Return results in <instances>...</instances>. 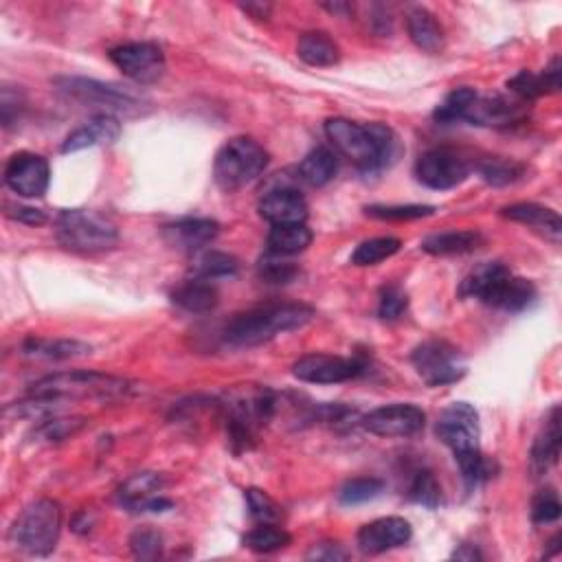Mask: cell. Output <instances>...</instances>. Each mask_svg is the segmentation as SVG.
Returning <instances> with one entry per match:
<instances>
[{
    "instance_id": "cell-1",
    "label": "cell",
    "mask_w": 562,
    "mask_h": 562,
    "mask_svg": "<svg viewBox=\"0 0 562 562\" xmlns=\"http://www.w3.org/2000/svg\"><path fill=\"white\" fill-rule=\"evenodd\" d=\"M325 134L345 159H350L361 172H378L396 156V134L382 123H356L343 117L325 121Z\"/></svg>"
},
{
    "instance_id": "cell-2",
    "label": "cell",
    "mask_w": 562,
    "mask_h": 562,
    "mask_svg": "<svg viewBox=\"0 0 562 562\" xmlns=\"http://www.w3.org/2000/svg\"><path fill=\"white\" fill-rule=\"evenodd\" d=\"M437 437L451 448L462 477L470 488L479 486L483 479H488L490 466L481 453V426L479 413L468 402H453L446 407L437 420Z\"/></svg>"
},
{
    "instance_id": "cell-3",
    "label": "cell",
    "mask_w": 562,
    "mask_h": 562,
    "mask_svg": "<svg viewBox=\"0 0 562 562\" xmlns=\"http://www.w3.org/2000/svg\"><path fill=\"white\" fill-rule=\"evenodd\" d=\"M314 319V308L306 303H271L238 314L224 328V343L231 347H255L273 341L275 336L299 330Z\"/></svg>"
},
{
    "instance_id": "cell-4",
    "label": "cell",
    "mask_w": 562,
    "mask_h": 562,
    "mask_svg": "<svg viewBox=\"0 0 562 562\" xmlns=\"http://www.w3.org/2000/svg\"><path fill=\"white\" fill-rule=\"evenodd\" d=\"M55 88L71 101L82 106L97 108V115L112 117H139L150 108V99L128 86L86 80V77H60L55 80Z\"/></svg>"
},
{
    "instance_id": "cell-5",
    "label": "cell",
    "mask_w": 562,
    "mask_h": 562,
    "mask_svg": "<svg viewBox=\"0 0 562 562\" xmlns=\"http://www.w3.org/2000/svg\"><path fill=\"white\" fill-rule=\"evenodd\" d=\"M132 387L134 385L126 378L75 369V372H60V374L40 378L38 382H33L29 393L60 398L64 402L84 400V398L119 400V398H126L128 393H132Z\"/></svg>"
},
{
    "instance_id": "cell-6",
    "label": "cell",
    "mask_w": 562,
    "mask_h": 562,
    "mask_svg": "<svg viewBox=\"0 0 562 562\" xmlns=\"http://www.w3.org/2000/svg\"><path fill=\"white\" fill-rule=\"evenodd\" d=\"M55 235L64 249L75 253H101L115 249L119 231L115 222L97 211L69 209L62 211L55 222Z\"/></svg>"
},
{
    "instance_id": "cell-7",
    "label": "cell",
    "mask_w": 562,
    "mask_h": 562,
    "mask_svg": "<svg viewBox=\"0 0 562 562\" xmlns=\"http://www.w3.org/2000/svg\"><path fill=\"white\" fill-rule=\"evenodd\" d=\"M268 165V152L251 137H235L216 154L213 178L222 191H238L257 181Z\"/></svg>"
},
{
    "instance_id": "cell-8",
    "label": "cell",
    "mask_w": 562,
    "mask_h": 562,
    "mask_svg": "<svg viewBox=\"0 0 562 562\" xmlns=\"http://www.w3.org/2000/svg\"><path fill=\"white\" fill-rule=\"evenodd\" d=\"M224 409H227L231 442L249 448L255 440V431L275 415L277 398L273 391L262 387H242L229 393Z\"/></svg>"
},
{
    "instance_id": "cell-9",
    "label": "cell",
    "mask_w": 562,
    "mask_h": 562,
    "mask_svg": "<svg viewBox=\"0 0 562 562\" xmlns=\"http://www.w3.org/2000/svg\"><path fill=\"white\" fill-rule=\"evenodd\" d=\"M62 508L58 501L40 499L18 516L11 541L29 556H49L60 541Z\"/></svg>"
},
{
    "instance_id": "cell-10",
    "label": "cell",
    "mask_w": 562,
    "mask_h": 562,
    "mask_svg": "<svg viewBox=\"0 0 562 562\" xmlns=\"http://www.w3.org/2000/svg\"><path fill=\"white\" fill-rule=\"evenodd\" d=\"M415 372L429 387H444L459 382L466 374L462 352L446 341H426L411 354Z\"/></svg>"
},
{
    "instance_id": "cell-11",
    "label": "cell",
    "mask_w": 562,
    "mask_h": 562,
    "mask_svg": "<svg viewBox=\"0 0 562 562\" xmlns=\"http://www.w3.org/2000/svg\"><path fill=\"white\" fill-rule=\"evenodd\" d=\"M108 55L123 75L141 86L159 82L165 73V53L154 42H128Z\"/></svg>"
},
{
    "instance_id": "cell-12",
    "label": "cell",
    "mask_w": 562,
    "mask_h": 562,
    "mask_svg": "<svg viewBox=\"0 0 562 562\" xmlns=\"http://www.w3.org/2000/svg\"><path fill=\"white\" fill-rule=\"evenodd\" d=\"M415 176L429 189H453L470 176V163L455 150L437 148L420 156L418 163H415Z\"/></svg>"
},
{
    "instance_id": "cell-13",
    "label": "cell",
    "mask_w": 562,
    "mask_h": 562,
    "mask_svg": "<svg viewBox=\"0 0 562 562\" xmlns=\"http://www.w3.org/2000/svg\"><path fill=\"white\" fill-rule=\"evenodd\" d=\"M365 372V363L358 358L330 354H308L292 365V374L310 385H339Z\"/></svg>"
},
{
    "instance_id": "cell-14",
    "label": "cell",
    "mask_w": 562,
    "mask_h": 562,
    "mask_svg": "<svg viewBox=\"0 0 562 562\" xmlns=\"http://www.w3.org/2000/svg\"><path fill=\"white\" fill-rule=\"evenodd\" d=\"M51 183V170L44 156L18 152L5 167V185L22 198H42Z\"/></svg>"
},
{
    "instance_id": "cell-15",
    "label": "cell",
    "mask_w": 562,
    "mask_h": 562,
    "mask_svg": "<svg viewBox=\"0 0 562 562\" xmlns=\"http://www.w3.org/2000/svg\"><path fill=\"white\" fill-rule=\"evenodd\" d=\"M426 424V413L415 404H387L363 418V429L378 437H413Z\"/></svg>"
},
{
    "instance_id": "cell-16",
    "label": "cell",
    "mask_w": 562,
    "mask_h": 562,
    "mask_svg": "<svg viewBox=\"0 0 562 562\" xmlns=\"http://www.w3.org/2000/svg\"><path fill=\"white\" fill-rule=\"evenodd\" d=\"M527 112H530L527 101L516 99L514 95H477V99L470 104L464 121L483 128H508L521 123L527 117Z\"/></svg>"
},
{
    "instance_id": "cell-17",
    "label": "cell",
    "mask_w": 562,
    "mask_h": 562,
    "mask_svg": "<svg viewBox=\"0 0 562 562\" xmlns=\"http://www.w3.org/2000/svg\"><path fill=\"white\" fill-rule=\"evenodd\" d=\"M411 525L409 521L400 519V516H387V519H378L367 523L361 532H358V549L363 554L376 556L385 554L389 549H398L411 541Z\"/></svg>"
},
{
    "instance_id": "cell-18",
    "label": "cell",
    "mask_w": 562,
    "mask_h": 562,
    "mask_svg": "<svg viewBox=\"0 0 562 562\" xmlns=\"http://www.w3.org/2000/svg\"><path fill=\"white\" fill-rule=\"evenodd\" d=\"M220 224L209 218H183L163 227L167 246L181 253H200L207 244L218 238Z\"/></svg>"
},
{
    "instance_id": "cell-19",
    "label": "cell",
    "mask_w": 562,
    "mask_h": 562,
    "mask_svg": "<svg viewBox=\"0 0 562 562\" xmlns=\"http://www.w3.org/2000/svg\"><path fill=\"white\" fill-rule=\"evenodd\" d=\"M260 216L271 222L273 227L281 224H306L308 220V202L297 189L281 187L273 189L260 200Z\"/></svg>"
},
{
    "instance_id": "cell-20",
    "label": "cell",
    "mask_w": 562,
    "mask_h": 562,
    "mask_svg": "<svg viewBox=\"0 0 562 562\" xmlns=\"http://www.w3.org/2000/svg\"><path fill=\"white\" fill-rule=\"evenodd\" d=\"M121 137V119L112 115H95L88 119L82 128L73 130L62 143L64 154H73L95 145H110Z\"/></svg>"
},
{
    "instance_id": "cell-21",
    "label": "cell",
    "mask_w": 562,
    "mask_h": 562,
    "mask_svg": "<svg viewBox=\"0 0 562 562\" xmlns=\"http://www.w3.org/2000/svg\"><path fill=\"white\" fill-rule=\"evenodd\" d=\"M534 299H536V286L532 281L523 277H514L510 273L492 286V290L481 299V303L505 312H523L525 308L532 306Z\"/></svg>"
},
{
    "instance_id": "cell-22",
    "label": "cell",
    "mask_w": 562,
    "mask_h": 562,
    "mask_svg": "<svg viewBox=\"0 0 562 562\" xmlns=\"http://www.w3.org/2000/svg\"><path fill=\"white\" fill-rule=\"evenodd\" d=\"M503 216L512 220L525 224L527 229L536 231L538 235H543L545 240H552L554 244L560 242L562 235V222L560 216L549 207L543 205H534V202H516V205H510L503 209Z\"/></svg>"
},
{
    "instance_id": "cell-23",
    "label": "cell",
    "mask_w": 562,
    "mask_h": 562,
    "mask_svg": "<svg viewBox=\"0 0 562 562\" xmlns=\"http://www.w3.org/2000/svg\"><path fill=\"white\" fill-rule=\"evenodd\" d=\"M163 488L165 479L159 472H137L121 483L119 501L130 512H148L150 503L161 497Z\"/></svg>"
},
{
    "instance_id": "cell-24",
    "label": "cell",
    "mask_w": 562,
    "mask_h": 562,
    "mask_svg": "<svg viewBox=\"0 0 562 562\" xmlns=\"http://www.w3.org/2000/svg\"><path fill=\"white\" fill-rule=\"evenodd\" d=\"M560 437V407H554L545 418L532 446V468L536 472H547L558 464Z\"/></svg>"
},
{
    "instance_id": "cell-25",
    "label": "cell",
    "mask_w": 562,
    "mask_h": 562,
    "mask_svg": "<svg viewBox=\"0 0 562 562\" xmlns=\"http://www.w3.org/2000/svg\"><path fill=\"white\" fill-rule=\"evenodd\" d=\"M407 31L413 44L424 53H440L444 49V29L429 9L413 7L407 16Z\"/></svg>"
},
{
    "instance_id": "cell-26",
    "label": "cell",
    "mask_w": 562,
    "mask_h": 562,
    "mask_svg": "<svg viewBox=\"0 0 562 562\" xmlns=\"http://www.w3.org/2000/svg\"><path fill=\"white\" fill-rule=\"evenodd\" d=\"M172 301H174V306H178L189 314H207L218 306L220 295L211 281L194 277L191 281H187V284L178 286L174 290Z\"/></svg>"
},
{
    "instance_id": "cell-27",
    "label": "cell",
    "mask_w": 562,
    "mask_h": 562,
    "mask_svg": "<svg viewBox=\"0 0 562 562\" xmlns=\"http://www.w3.org/2000/svg\"><path fill=\"white\" fill-rule=\"evenodd\" d=\"M483 244V235L479 231H446L429 235L422 242V251L429 255H464L477 251Z\"/></svg>"
},
{
    "instance_id": "cell-28",
    "label": "cell",
    "mask_w": 562,
    "mask_h": 562,
    "mask_svg": "<svg viewBox=\"0 0 562 562\" xmlns=\"http://www.w3.org/2000/svg\"><path fill=\"white\" fill-rule=\"evenodd\" d=\"M297 55L308 66L323 69V66H334L341 60V49H339V44L328 36V33L312 31V33H303L301 36V40L297 44Z\"/></svg>"
},
{
    "instance_id": "cell-29",
    "label": "cell",
    "mask_w": 562,
    "mask_h": 562,
    "mask_svg": "<svg viewBox=\"0 0 562 562\" xmlns=\"http://www.w3.org/2000/svg\"><path fill=\"white\" fill-rule=\"evenodd\" d=\"M22 352L33 358H47V361H71V358H82L93 352V347L75 339H29L22 345Z\"/></svg>"
},
{
    "instance_id": "cell-30",
    "label": "cell",
    "mask_w": 562,
    "mask_h": 562,
    "mask_svg": "<svg viewBox=\"0 0 562 562\" xmlns=\"http://www.w3.org/2000/svg\"><path fill=\"white\" fill-rule=\"evenodd\" d=\"M310 242H312V231L306 227V224H281V227H273L266 238L268 253L284 255V257L306 251Z\"/></svg>"
},
{
    "instance_id": "cell-31",
    "label": "cell",
    "mask_w": 562,
    "mask_h": 562,
    "mask_svg": "<svg viewBox=\"0 0 562 562\" xmlns=\"http://www.w3.org/2000/svg\"><path fill=\"white\" fill-rule=\"evenodd\" d=\"M339 170V161L336 154L328 148H314L306 159L299 165V176L301 181H306L312 187H323L328 185Z\"/></svg>"
},
{
    "instance_id": "cell-32",
    "label": "cell",
    "mask_w": 562,
    "mask_h": 562,
    "mask_svg": "<svg viewBox=\"0 0 562 562\" xmlns=\"http://www.w3.org/2000/svg\"><path fill=\"white\" fill-rule=\"evenodd\" d=\"M240 271V262L233 255L222 251H205L198 253V257L191 264V275L196 279L216 281L224 277H233Z\"/></svg>"
},
{
    "instance_id": "cell-33",
    "label": "cell",
    "mask_w": 562,
    "mask_h": 562,
    "mask_svg": "<svg viewBox=\"0 0 562 562\" xmlns=\"http://www.w3.org/2000/svg\"><path fill=\"white\" fill-rule=\"evenodd\" d=\"M505 275H510L508 266L501 262H486L477 266L475 271L468 273L459 286V295L462 297H475V299H483L492 290V286L501 281Z\"/></svg>"
},
{
    "instance_id": "cell-34",
    "label": "cell",
    "mask_w": 562,
    "mask_h": 562,
    "mask_svg": "<svg viewBox=\"0 0 562 562\" xmlns=\"http://www.w3.org/2000/svg\"><path fill=\"white\" fill-rule=\"evenodd\" d=\"M88 424L82 415H71V418H60V415H51V418L40 420V424L33 431V440L44 442V444H60L71 440L80 433Z\"/></svg>"
},
{
    "instance_id": "cell-35",
    "label": "cell",
    "mask_w": 562,
    "mask_h": 562,
    "mask_svg": "<svg viewBox=\"0 0 562 562\" xmlns=\"http://www.w3.org/2000/svg\"><path fill=\"white\" fill-rule=\"evenodd\" d=\"M479 176L492 187H508L516 181H521L525 176V165L512 159H503V156H490L477 165Z\"/></svg>"
},
{
    "instance_id": "cell-36",
    "label": "cell",
    "mask_w": 562,
    "mask_h": 562,
    "mask_svg": "<svg viewBox=\"0 0 562 562\" xmlns=\"http://www.w3.org/2000/svg\"><path fill=\"white\" fill-rule=\"evenodd\" d=\"M290 545V534L275 523H260L244 536V547L255 554H275Z\"/></svg>"
},
{
    "instance_id": "cell-37",
    "label": "cell",
    "mask_w": 562,
    "mask_h": 562,
    "mask_svg": "<svg viewBox=\"0 0 562 562\" xmlns=\"http://www.w3.org/2000/svg\"><path fill=\"white\" fill-rule=\"evenodd\" d=\"M475 99H477V91H475V88H468V86L455 88V91H453V93H448L446 99L442 101V104L435 108L433 117H435L437 123H444V126H446V123L464 121L466 112H468L470 104H472V101H475Z\"/></svg>"
},
{
    "instance_id": "cell-38",
    "label": "cell",
    "mask_w": 562,
    "mask_h": 562,
    "mask_svg": "<svg viewBox=\"0 0 562 562\" xmlns=\"http://www.w3.org/2000/svg\"><path fill=\"white\" fill-rule=\"evenodd\" d=\"M402 242L398 238H374L363 244H358V249L352 253V264L356 266H376L380 262L389 260V257L400 251Z\"/></svg>"
},
{
    "instance_id": "cell-39",
    "label": "cell",
    "mask_w": 562,
    "mask_h": 562,
    "mask_svg": "<svg viewBox=\"0 0 562 562\" xmlns=\"http://www.w3.org/2000/svg\"><path fill=\"white\" fill-rule=\"evenodd\" d=\"M257 275H260L266 284L284 286L290 284V281L299 275V266L295 262L286 260L284 255L268 253L266 257H262L260 264H257Z\"/></svg>"
},
{
    "instance_id": "cell-40",
    "label": "cell",
    "mask_w": 562,
    "mask_h": 562,
    "mask_svg": "<svg viewBox=\"0 0 562 562\" xmlns=\"http://www.w3.org/2000/svg\"><path fill=\"white\" fill-rule=\"evenodd\" d=\"M409 499L413 503H420L424 508L435 510L442 501V488L437 483L431 470H418L409 486Z\"/></svg>"
},
{
    "instance_id": "cell-41",
    "label": "cell",
    "mask_w": 562,
    "mask_h": 562,
    "mask_svg": "<svg viewBox=\"0 0 562 562\" xmlns=\"http://www.w3.org/2000/svg\"><path fill=\"white\" fill-rule=\"evenodd\" d=\"M385 490V483L376 477H361L347 481L339 492V501L343 505H361L367 501H374Z\"/></svg>"
},
{
    "instance_id": "cell-42",
    "label": "cell",
    "mask_w": 562,
    "mask_h": 562,
    "mask_svg": "<svg viewBox=\"0 0 562 562\" xmlns=\"http://www.w3.org/2000/svg\"><path fill=\"white\" fill-rule=\"evenodd\" d=\"M365 213L369 218H376V220H418V218H426V216H433L435 207L431 205H374V207H367Z\"/></svg>"
},
{
    "instance_id": "cell-43",
    "label": "cell",
    "mask_w": 562,
    "mask_h": 562,
    "mask_svg": "<svg viewBox=\"0 0 562 562\" xmlns=\"http://www.w3.org/2000/svg\"><path fill=\"white\" fill-rule=\"evenodd\" d=\"M246 505H249V512L257 523H277L281 519V508L277 501L268 497L264 490H246Z\"/></svg>"
},
{
    "instance_id": "cell-44",
    "label": "cell",
    "mask_w": 562,
    "mask_h": 562,
    "mask_svg": "<svg viewBox=\"0 0 562 562\" xmlns=\"http://www.w3.org/2000/svg\"><path fill=\"white\" fill-rule=\"evenodd\" d=\"M130 549L134 558L154 560L163 552V536L156 530H150V527H141L130 536Z\"/></svg>"
},
{
    "instance_id": "cell-45",
    "label": "cell",
    "mask_w": 562,
    "mask_h": 562,
    "mask_svg": "<svg viewBox=\"0 0 562 562\" xmlns=\"http://www.w3.org/2000/svg\"><path fill=\"white\" fill-rule=\"evenodd\" d=\"M508 91L521 101H527L530 104L532 99L547 95L545 91V82H543V75H534L530 71H521L516 73L512 80L508 82Z\"/></svg>"
},
{
    "instance_id": "cell-46",
    "label": "cell",
    "mask_w": 562,
    "mask_h": 562,
    "mask_svg": "<svg viewBox=\"0 0 562 562\" xmlns=\"http://www.w3.org/2000/svg\"><path fill=\"white\" fill-rule=\"evenodd\" d=\"M409 308V297L407 292L398 286H389L380 292V303H378V317L385 321H396L400 319Z\"/></svg>"
},
{
    "instance_id": "cell-47",
    "label": "cell",
    "mask_w": 562,
    "mask_h": 562,
    "mask_svg": "<svg viewBox=\"0 0 562 562\" xmlns=\"http://www.w3.org/2000/svg\"><path fill=\"white\" fill-rule=\"evenodd\" d=\"M560 510H562V505H560L558 494L552 488H547V490L538 492L534 497L532 519H534V523H541V525L554 523L560 519Z\"/></svg>"
},
{
    "instance_id": "cell-48",
    "label": "cell",
    "mask_w": 562,
    "mask_h": 562,
    "mask_svg": "<svg viewBox=\"0 0 562 562\" xmlns=\"http://www.w3.org/2000/svg\"><path fill=\"white\" fill-rule=\"evenodd\" d=\"M25 108V101L16 93H11V88H3V99H0V115H3V126L11 128L20 121V112Z\"/></svg>"
},
{
    "instance_id": "cell-49",
    "label": "cell",
    "mask_w": 562,
    "mask_h": 562,
    "mask_svg": "<svg viewBox=\"0 0 562 562\" xmlns=\"http://www.w3.org/2000/svg\"><path fill=\"white\" fill-rule=\"evenodd\" d=\"M306 558L308 560H345L347 552L339 543H319L310 549Z\"/></svg>"
},
{
    "instance_id": "cell-50",
    "label": "cell",
    "mask_w": 562,
    "mask_h": 562,
    "mask_svg": "<svg viewBox=\"0 0 562 562\" xmlns=\"http://www.w3.org/2000/svg\"><path fill=\"white\" fill-rule=\"evenodd\" d=\"M7 216L14 218L22 224H31V227H36V224H44L47 222V216H44L42 209H33V207H7Z\"/></svg>"
},
{
    "instance_id": "cell-51",
    "label": "cell",
    "mask_w": 562,
    "mask_h": 562,
    "mask_svg": "<svg viewBox=\"0 0 562 562\" xmlns=\"http://www.w3.org/2000/svg\"><path fill=\"white\" fill-rule=\"evenodd\" d=\"M543 75V82H545V91L547 93H558L560 88V58H554L552 64L547 66Z\"/></svg>"
},
{
    "instance_id": "cell-52",
    "label": "cell",
    "mask_w": 562,
    "mask_h": 562,
    "mask_svg": "<svg viewBox=\"0 0 562 562\" xmlns=\"http://www.w3.org/2000/svg\"><path fill=\"white\" fill-rule=\"evenodd\" d=\"M453 556L459 558V560H477V558H481V554L477 552V549H472V547H468V545H464L462 549H457V552H455Z\"/></svg>"
},
{
    "instance_id": "cell-53",
    "label": "cell",
    "mask_w": 562,
    "mask_h": 562,
    "mask_svg": "<svg viewBox=\"0 0 562 562\" xmlns=\"http://www.w3.org/2000/svg\"><path fill=\"white\" fill-rule=\"evenodd\" d=\"M244 11H249L255 18H268V11H271V5H244Z\"/></svg>"
}]
</instances>
